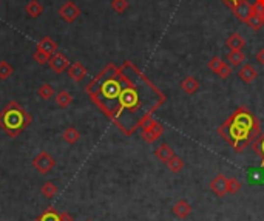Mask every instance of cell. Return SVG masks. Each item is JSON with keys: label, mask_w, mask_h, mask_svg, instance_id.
<instances>
[{"label": "cell", "mask_w": 264, "mask_h": 221, "mask_svg": "<svg viewBox=\"0 0 264 221\" xmlns=\"http://www.w3.org/2000/svg\"><path fill=\"white\" fill-rule=\"evenodd\" d=\"M118 76L119 90L105 116L122 133L132 135L139 127L141 118L153 114L165 102V96L130 60H125L119 67Z\"/></svg>", "instance_id": "obj_1"}, {"label": "cell", "mask_w": 264, "mask_h": 221, "mask_svg": "<svg viewBox=\"0 0 264 221\" xmlns=\"http://www.w3.org/2000/svg\"><path fill=\"white\" fill-rule=\"evenodd\" d=\"M218 133L237 153H241L261 135L260 119L247 107H238L219 125Z\"/></svg>", "instance_id": "obj_2"}, {"label": "cell", "mask_w": 264, "mask_h": 221, "mask_svg": "<svg viewBox=\"0 0 264 221\" xmlns=\"http://www.w3.org/2000/svg\"><path fill=\"white\" fill-rule=\"evenodd\" d=\"M31 122H33V116L17 101L8 102L0 110V129L9 138H17L20 133L29 127Z\"/></svg>", "instance_id": "obj_3"}, {"label": "cell", "mask_w": 264, "mask_h": 221, "mask_svg": "<svg viewBox=\"0 0 264 221\" xmlns=\"http://www.w3.org/2000/svg\"><path fill=\"white\" fill-rule=\"evenodd\" d=\"M33 167L40 175H47L56 167V160L48 152H40L33 158Z\"/></svg>", "instance_id": "obj_4"}, {"label": "cell", "mask_w": 264, "mask_h": 221, "mask_svg": "<svg viewBox=\"0 0 264 221\" xmlns=\"http://www.w3.org/2000/svg\"><path fill=\"white\" fill-rule=\"evenodd\" d=\"M250 29L258 31L264 25V0H255L252 3V16L246 24Z\"/></svg>", "instance_id": "obj_5"}, {"label": "cell", "mask_w": 264, "mask_h": 221, "mask_svg": "<svg viewBox=\"0 0 264 221\" xmlns=\"http://www.w3.org/2000/svg\"><path fill=\"white\" fill-rule=\"evenodd\" d=\"M59 17L62 20H65L67 24H73L75 20L79 19L80 16V8L73 2V0H67L65 3H63L60 8H59Z\"/></svg>", "instance_id": "obj_6"}, {"label": "cell", "mask_w": 264, "mask_h": 221, "mask_svg": "<svg viewBox=\"0 0 264 221\" xmlns=\"http://www.w3.org/2000/svg\"><path fill=\"white\" fill-rule=\"evenodd\" d=\"M162 133H164V129H162L161 122H159V121H155L153 124L149 125V127L142 129L141 136H142V139H144L145 142L153 144V142H156L158 139L161 138Z\"/></svg>", "instance_id": "obj_7"}, {"label": "cell", "mask_w": 264, "mask_h": 221, "mask_svg": "<svg viewBox=\"0 0 264 221\" xmlns=\"http://www.w3.org/2000/svg\"><path fill=\"white\" fill-rule=\"evenodd\" d=\"M48 65H50V68L54 71V73H57V75H62V73H65V71L68 70V67H70L71 64H70L68 57L63 55V53L57 51L56 55H53V56L50 57Z\"/></svg>", "instance_id": "obj_8"}, {"label": "cell", "mask_w": 264, "mask_h": 221, "mask_svg": "<svg viewBox=\"0 0 264 221\" xmlns=\"http://www.w3.org/2000/svg\"><path fill=\"white\" fill-rule=\"evenodd\" d=\"M229 178L224 173H218L212 181H210V191L216 196L223 198L229 193Z\"/></svg>", "instance_id": "obj_9"}, {"label": "cell", "mask_w": 264, "mask_h": 221, "mask_svg": "<svg viewBox=\"0 0 264 221\" xmlns=\"http://www.w3.org/2000/svg\"><path fill=\"white\" fill-rule=\"evenodd\" d=\"M230 11L234 13V16L238 20H241L242 24H247L252 16V3L249 0H241V2H238L235 6L230 8Z\"/></svg>", "instance_id": "obj_10"}, {"label": "cell", "mask_w": 264, "mask_h": 221, "mask_svg": "<svg viewBox=\"0 0 264 221\" xmlns=\"http://www.w3.org/2000/svg\"><path fill=\"white\" fill-rule=\"evenodd\" d=\"M67 75L71 81L75 82H80L85 79V76L88 75V70L87 67L82 64V62H73V64L68 67L67 70Z\"/></svg>", "instance_id": "obj_11"}, {"label": "cell", "mask_w": 264, "mask_h": 221, "mask_svg": "<svg viewBox=\"0 0 264 221\" xmlns=\"http://www.w3.org/2000/svg\"><path fill=\"white\" fill-rule=\"evenodd\" d=\"M238 78L244 83H252L253 81H257V78H258V70L253 67L252 64H244L238 70Z\"/></svg>", "instance_id": "obj_12"}, {"label": "cell", "mask_w": 264, "mask_h": 221, "mask_svg": "<svg viewBox=\"0 0 264 221\" xmlns=\"http://www.w3.org/2000/svg\"><path fill=\"white\" fill-rule=\"evenodd\" d=\"M37 50L44 51L45 55H48L50 57H51L53 55H56V53L59 51L57 44H56V42L53 40L50 36H44V37H42V39L37 42Z\"/></svg>", "instance_id": "obj_13"}, {"label": "cell", "mask_w": 264, "mask_h": 221, "mask_svg": "<svg viewBox=\"0 0 264 221\" xmlns=\"http://www.w3.org/2000/svg\"><path fill=\"white\" fill-rule=\"evenodd\" d=\"M173 214L179 220H185L190 214H192V206L187 201V199H179L173 204Z\"/></svg>", "instance_id": "obj_14"}, {"label": "cell", "mask_w": 264, "mask_h": 221, "mask_svg": "<svg viewBox=\"0 0 264 221\" xmlns=\"http://www.w3.org/2000/svg\"><path fill=\"white\" fill-rule=\"evenodd\" d=\"M173 155H175L173 149H172V147L168 145L167 142H161L159 145H158V149L155 150V156H156L161 163H164V164H167V161L170 160Z\"/></svg>", "instance_id": "obj_15"}, {"label": "cell", "mask_w": 264, "mask_h": 221, "mask_svg": "<svg viewBox=\"0 0 264 221\" xmlns=\"http://www.w3.org/2000/svg\"><path fill=\"white\" fill-rule=\"evenodd\" d=\"M226 45L229 50H242L246 47V39L239 33H232L226 40Z\"/></svg>", "instance_id": "obj_16"}, {"label": "cell", "mask_w": 264, "mask_h": 221, "mask_svg": "<svg viewBox=\"0 0 264 221\" xmlns=\"http://www.w3.org/2000/svg\"><path fill=\"white\" fill-rule=\"evenodd\" d=\"M199 87H201V83H199V81L195 78V76H187L183 82H181V88L184 93L187 94H195Z\"/></svg>", "instance_id": "obj_17"}, {"label": "cell", "mask_w": 264, "mask_h": 221, "mask_svg": "<svg viewBox=\"0 0 264 221\" xmlns=\"http://www.w3.org/2000/svg\"><path fill=\"white\" fill-rule=\"evenodd\" d=\"M227 60L232 67H239V65H244L246 62V55L242 50H230L229 55H227Z\"/></svg>", "instance_id": "obj_18"}, {"label": "cell", "mask_w": 264, "mask_h": 221, "mask_svg": "<svg viewBox=\"0 0 264 221\" xmlns=\"http://www.w3.org/2000/svg\"><path fill=\"white\" fill-rule=\"evenodd\" d=\"M25 13L33 17V19H37L42 16V13H44V6H42V3L39 2V0H29V2L25 5Z\"/></svg>", "instance_id": "obj_19"}, {"label": "cell", "mask_w": 264, "mask_h": 221, "mask_svg": "<svg viewBox=\"0 0 264 221\" xmlns=\"http://www.w3.org/2000/svg\"><path fill=\"white\" fill-rule=\"evenodd\" d=\"M62 138H63V141H65L67 144L75 145V144H78L79 139H80V132H79L76 127H73V125H71V127H67L65 130H63Z\"/></svg>", "instance_id": "obj_20"}, {"label": "cell", "mask_w": 264, "mask_h": 221, "mask_svg": "<svg viewBox=\"0 0 264 221\" xmlns=\"http://www.w3.org/2000/svg\"><path fill=\"white\" fill-rule=\"evenodd\" d=\"M54 101L57 104V107L60 109H68L70 105L73 104V94L67 90H60L59 93H56Z\"/></svg>", "instance_id": "obj_21"}, {"label": "cell", "mask_w": 264, "mask_h": 221, "mask_svg": "<svg viewBox=\"0 0 264 221\" xmlns=\"http://www.w3.org/2000/svg\"><path fill=\"white\" fill-rule=\"evenodd\" d=\"M37 94H39V98L42 101H51V99H54V96H56V90H54V87L51 85V83H42V85L39 87V90H37Z\"/></svg>", "instance_id": "obj_22"}, {"label": "cell", "mask_w": 264, "mask_h": 221, "mask_svg": "<svg viewBox=\"0 0 264 221\" xmlns=\"http://www.w3.org/2000/svg\"><path fill=\"white\" fill-rule=\"evenodd\" d=\"M34 221H59V214H57V210L54 207L50 206Z\"/></svg>", "instance_id": "obj_23"}, {"label": "cell", "mask_w": 264, "mask_h": 221, "mask_svg": "<svg viewBox=\"0 0 264 221\" xmlns=\"http://www.w3.org/2000/svg\"><path fill=\"white\" fill-rule=\"evenodd\" d=\"M167 167L170 169L173 173H181L183 169H184V161L183 158H179L178 155H173L170 160L167 161Z\"/></svg>", "instance_id": "obj_24"}, {"label": "cell", "mask_w": 264, "mask_h": 221, "mask_svg": "<svg viewBox=\"0 0 264 221\" xmlns=\"http://www.w3.org/2000/svg\"><path fill=\"white\" fill-rule=\"evenodd\" d=\"M40 193L44 195L45 198H53L56 193H57V186L53 183V181H45L44 184H42L40 187Z\"/></svg>", "instance_id": "obj_25"}, {"label": "cell", "mask_w": 264, "mask_h": 221, "mask_svg": "<svg viewBox=\"0 0 264 221\" xmlns=\"http://www.w3.org/2000/svg\"><path fill=\"white\" fill-rule=\"evenodd\" d=\"M14 68L6 60H0V81H8L13 76Z\"/></svg>", "instance_id": "obj_26"}, {"label": "cell", "mask_w": 264, "mask_h": 221, "mask_svg": "<svg viewBox=\"0 0 264 221\" xmlns=\"http://www.w3.org/2000/svg\"><path fill=\"white\" fill-rule=\"evenodd\" d=\"M252 149L261 158V164L264 166V133H261L255 139V142L252 144Z\"/></svg>", "instance_id": "obj_27"}, {"label": "cell", "mask_w": 264, "mask_h": 221, "mask_svg": "<svg viewBox=\"0 0 264 221\" xmlns=\"http://www.w3.org/2000/svg\"><path fill=\"white\" fill-rule=\"evenodd\" d=\"M129 6H130L129 0H111L113 11L118 13V14H124L127 9H129Z\"/></svg>", "instance_id": "obj_28"}, {"label": "cell", "mask_w": 264, "mask_h": 221, "mask_svg": "<svg viewBox=\"0 0 264 221\" xmlns=\"http://www.w3.org/2000/svg\"><path fill=\"white\" fill-rule=\"evenodd\" d=\"M223 64H224V60H223V59L218 57V56H213L212 59L209 60L207 67H209V70L212 71V73H215V75H218V71L221 70V67H223Z\"/></svg>", "instance_id": "obj_29"}, {"label": "cell", "mask_w": 264, "mask_h": 221, "mask_svg": "<svg viewBox=\"0 0 264 221\" xmlns=\"http://www.w3.org/2000/svg\"><path fill=\"white\" fill-rule=\"evenodd\" d=\"M229 193H238L241 191V181L238 180V178L232 176L229 178Z\"/></svg>", "instance_id": "obj_30"}, {"label": "cell", "mask_w": 264, "mask_h": 221, "mask_svg": "<svg viewBox=\"0 0 264 221\" xmlns=\"http://www.w3.org/2000/svg\"><path fill=\"white\" fill-rule=\"evenodd\" d=\"M33 59L37 62L39 65H45V64H48V60H50V56L48 55H45L44 51H40V50H36L34 51V55H33Z\"/></svg>", "instance_id": "obj_31"}, {"label": "cell", "mask_w": 264, "mask_h": 221, "mask_svg": "<svg viewBox=\"0 0 264 221\" xmlns=\"http://www.w3.org/2000/svg\"><path fill=\"white\" fill-rule=\"evenodd\" d=\"M230 75H232V65L227 64V62H224L223 67H221V70L218 71V76H219L221 79H227Z\"/></svg>", "instance_id": "obj_32"}, {"label": "cell", "mask_w": 264, "mask_h": 221, "mask_svg": "<svg viewBox=\"0 0 264 221\" xmlns=\"http://www.w3.org/2000/svg\"><path fill=\"white\" fill-rule=\"evenodd\" d=\"M255 59H257V62H258L260 65H264V47H263V48H260V50L257 51Z\"/></svg>", "instance_id": "obj_33"}, {"label": "cell", "mask_w": 264, "mask_h": 221, "mask_svg": "<svg viewBox=\"0 0 264 221\" xmlns=\"http://www.w3.org/2000/svg\"><path fill=\"white\" fill-rule=\"evenodd\" d=\"M59 221H75V217H73L70 212H62V214H59Z\"/></svg>", "instance_id": "obj_34"}, {"label": "cell", "mask_w": 264, "mask_h": 221, "mask_svg": "<svg viewBox=\"0 0 264 221\" xmlns=\"http://www.w3.org/2000/svg\"><path fill=\"white\" fill-rule=\"evenodd\" d=\"M221 2H223L224 5H227L229 8H232V6H235L238 2H241V0H221Z\"/></svg>", "instance_id": "obj_35"}, {"label": "cell", "mask_w": 264, "mask_h": 221, "mask_svg": "<svg viewBox=\"0 0 264 221\" xmlns=\"http://www.w3.org/2000/svg\"><path fill=\"white\" fill-rule=\"evenodd\" d=\"M87 221H91V220H87Z\"/></svg>", "instance_id": "obj_36"}]
</instances>
